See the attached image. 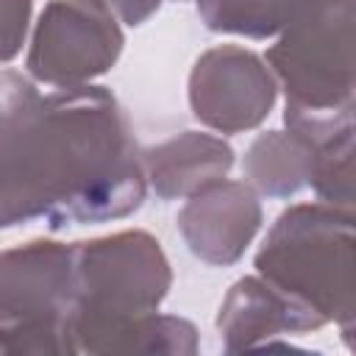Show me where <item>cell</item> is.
I'll return each instance as SVG.
<instances>
[{
    "instance_id": "cell-1",
    "label": "cell",
    "mask_w": 356,
    "mask_h": 356,
    "mask_svg": "<svg viewBox=\"0 0 356 356\" xmlns=\"http://www.w3.org/2000/svg\"><path fill=\"white\" fill-rule=\"evenodd\" d=\"M145 192L142 150L106 86L39 95L31 83L0 117V228L120 220Z\"/></svg>"
},
{
    "instance_id": "cell-2",
    "label": "cell",
    "mask_w": 356,
    "mask_h": 356,
    "mask_svg": "<svg viewBox=\"0 0 356 356\" xmlns=\"http://www.w3.org/2000/svg\"><path fill=\"white\" fill-rule=\"evenodd\" d=\"M289 131L323 145L353 131V0H312L267 50Z\"/></svg>"
},
{
    "instance_id": "cell-3",
    "label": "cell",
    "mask_w": 356,
    "mask_h": 356,
    "mask_svg": "<svg viewBox=\"0 0 356 356\" xmlns=\"http://www.w3.org/2000/svg\"><path fill=\"white\" fill-rule=\"evenodd\" d=\"M170 286V261L147 231L75 242V300L67 317L72 353H117L125 331L159 312Z\"/></svg>"
},
{
    "instance_id": "cell-4",
    "label": "cell",
    "mask_w": 356,
    "mask_h": 356,
    "mask_svg": "<svg viewBox=\"0 0 356 356\" xmlns=\"http://www.w3.org/2000/svg\"><path fill=\"white\" fill-rule=\"evenodd\" d=\"M256 273L323 325L337 323L350 345L356 320L350 209L323 200L289 206L267 231L256 253Z\"/></svg>"
},
{
    "instance_id": "cell-5",
    "label": "cell",
    "mask_w": 356,
    "mask_h": 356,
    "mask_svg": "<svg viewBox=\"0 0 356 356\" xmlns=\"http://www.w3.org/2000/svg\"><path fill=\"white\" fill-rule=\"evenodd\" d=\"M125 36L100 0H50L33 28L28 72L47 86L75 89L108 72Z\"/></svg>"
},
{
    "instance_id": "cell-6",
    "label": "cell",
    "mask_w": 356,
    "mask_h": 356,
    "mask_svg": "<svg viewBox=\"0 0 356 356\" xmlns=\"http://www.w3.org/2000/svg\"><path fill=\"white\" fill-rule=\"evenodd\" d=\"M278 86L261 56L239 44L206 50L189 72V106L195 120L220 134L259 128L273 111Z\"/></svg>"
},
{
    "instance_id": "cell-7",
    "label": "cell",
    "mask_w": 356,
    "mask_h": 356,
    "mask_svg": "<svg viewBox=\"0 0 356 356\" xmlns=\"http://www.w3.org/2000/svg\"><path fill=\"white\" fill-rule=\"evenodd\" d=\"M75 300V245L33 239L0 253V325L67 323Z\"/></svg>"
},
{
    "instance_id": "cell-8",
    "label": "cell",
    "mask_w": 356,
    "mask_h": 356,
    "mask_svg": "<svg viewBox=\"0 0 356 356\" xmlns=\"http://www.w3.org/2000/svg\"><path fill=\"white\" fill-rule=\"evenodd\" d=\"M261 228L259 195L245 181H214L186 197L178 211V231L186 248L206 264L239 261Z\"/></svg>"
},
{
    "instance_id": "cell-9",
    "label": "cell",
    "mask_w": 356,
    "mask_h": 356,
    "mask_svg": "<svg viewBox=\"0 0 356 356\" xmlns=\"http://www.w3.org/2000/svg\"><path fill=\"white\" fill-rule=\"evenodd\" d=\"M317 328H323V323L312 312L292 303L261 275L239 278L228 289L217 314V331L228 353L261 348L270 345L275 337L306 334Z\"/></svg>"
},
{
    "instance_id": "cell-10",
    "label": "cell",
    "mask_w": 356,
    "mask_h": 356,
    "mask_svg": "<svg viewBox=\"0 0 356 356\" xmlns=\"http://www.w3.org/2000/svg\"><path fill=\"white\" fill-rule=\"evenodd\" d=\"M234 167V147L220 136L184 131L142 150V170L147 186L161 200L189 197L209 184L228 175Z\"/></svg>"
},
{
    "instance_id": "cell-11",
    "label": "cell",
    "mask_w": 356,
    "mask_h": 356,
    "mask_svg": "<svg viewBox=\"0 0 356 356\" xmlns=\"http://www.w3.org/2000/svg\"><path fill=\"white\" fill-rule=\"evenodd\" d=\"M317 145L295 131H267L253 139L245 153V184L267 197H292L312 184Z\"/></svg>"
},
{
    "instance_id": "cell-12",
    "label": "cell",
    "mask_w": 356,
    "mask_h": 356,
    "mask_svg": "<svg viewBox=\"0 0 356 356\" xmlns=\"http://www.w3.org/2000/svg\"><path fill=\"white\" fill-rule=\"evenodd\" d=\"M312 0H195L209 31L267 39L281 33Z\"/></svg>"
},
{
    "instance_id": "cell-13",
    "label": "cell",
    "mask_w": 356,
    "mask_h": 356,
    "mask_svg": "<svg viewBox=\"0 0 356 356\" xmlns=\"http://www.w3.org/2000/svg\"><path fill=\"white\" fill-rule=\"evenodd\" d=\"M200 348L197 328L172 314L150 312L139 317L120 339L117 353H156V356H195Z\"/></svg>"
},
{
    "instance_id": "cell-14",
    "label": "cell",
    "mask_w": 356,
    "mask_h": 356,
    "mask_svg": "<svg viewBox=\"0 0 356 356\" xmlns=\"http://www.w3.org/2000/svg\"><path fill=\"white\" fill-rule=\"evenodd\" d=\"M317 200L353 211V131L317 145V164L309 184Z\"/></svg>"
},
{
    "instance_id": "cell-15",
    "label": "cell",
    "mask_w": 356,
    "mask_h": 356,
    "mask_svg": "<svg viewBox=\"0 0 356 356\" xmlns=\"http://www.w3.org/2000/svg\"><path fill=\"white\" fill-rule=\"evenodd\" d=\"M75 356L67 323L0 325V356Z\"/></svg>"
},
{
    "instance_id": "cell-16",
    "label": "cell",
    "mask_w": 356,
    "mask_h": 356,
    "mask_svg": "<svg viewBox=\"0 0 356 356\" xmlns=\"http://www.w3.org/2000/svg\"><path fill=\"white\" fill-rule=\"evenodd\" d=\"M31 11L33 0H0V64L11 61L22 50Z\"/></svg>"
},
{
    "instance_id": "cell-17",
    "label": "cell",
    "mask_w": 356,
    "mask_h": 356,
    "mask_svg": "<svg viewBox=\"0 0 356 356\" xmlns=\"http://www.w3.org/2000/svg\"><path fill=\"white\" fill-rule=\"evenodd\" d=\"M114 17H120L125 25H142L150 19L164 0H100Z\"/></svg>"
}]
</instances>
